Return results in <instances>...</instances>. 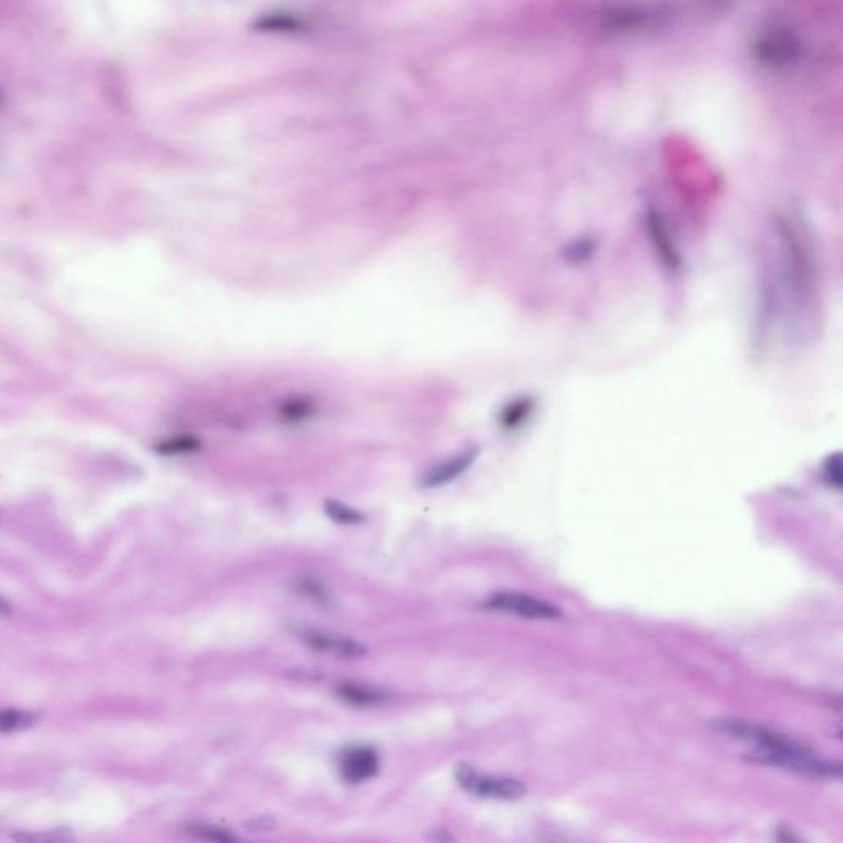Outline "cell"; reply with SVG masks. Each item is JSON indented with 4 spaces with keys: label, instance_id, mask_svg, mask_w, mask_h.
I'll list each match as a JSON object with an SVG mask.
<instances>
[{
    "label": "cell",
    "instance_id": "cell-11",
    "mask_svg": "<svg viewBox=\"0 0 843 843\" xmlns=\"http://www.w3.org/2000/svg\"><path fill=\"white\" fill-rule=\"evenodd\" d=\"M325 513L330 517L331 521L336 524H343V526H356L364 521V514L358 509L353 508L350 504L338 501V499H327L323 504Z\"/></svg>",
    "mask_w": 843,
    "mask_h": 843
},
{
    "label": "cell",
    "instance_id": "cell-3",
    "mask_svg": "<svg viewBox=\"0 0 843 843\" xmlns=\"http://www.w3.org/2000/svg\"><path fill=\"white\" fill-rule=\"evenodd\" d=\"M455 779L463 789L476 796L516 801L527 792L526 786L517 779L486 776L471 768L470 764H460Z\"/></svg>",
    "mask_w": 843,
    "mask_h": 843
},
{
    "label": "cell",
    "instance_id": "cell-1",
    "mask_svg": "<svg viewBox=\"0 0 843 843\" xmlns=\"http://www.w3.org/2000/svg\"><path fill=\"white\" fill-rule=\"evenodd\" d=\"M712 727L722 735L732 736L735 740L755 746V751H751V760L758 763L783 768L809 778L839 779L842 776L840 763L822 760L814 755L809 746L773 728L736 718H723L713 722Z\"/></svg>",
    "mask_w": 843,
    "mask_h": 843
},
{
    "label": "cell",
    "instance_id": "cell-17",
    "mask_svg": "<svg viewBox=\"0 0 843 843\" xmlns=\"http://www.w3.org/2000/svg\"><path fill=\"white\" fill-rule=\"evenodd\" d=\"M824 478L835 490L842 488V457H840V453H834L827 458L824 465Z\"/></svg>",
    "mask_w": 843,
    "mask_h": 843
},
{
    "label": "cell",
    "instance_id": "cell-16",
    "mask_svg": "<svg viewBox=\"0 0 843 843\" xmlns=\"http://www.w3.org/2000/svg\"><path fill=\"white\" fill-rule=\"evenodd\" d=\"M529 409H531L529 401H516L513 404H509L503 410V414H501V424L506 429H514V427L521 424L522 420H526V415H529Z\"/></svg>",
    "mask_w": 843,
    "mask_h": 843
},
{
    "label": "cell",
    "instance_id": "cell-18",
    "mask_svg": "<svg viewBox=\"0 0 843 843\" xmlns=\"http://www.w3.org/2000/svg\"><path fill=\"white\" fill-rule=\"evenodd\" d=\"M592 251L593 244L585 239V241H578V243L573 244L569 251H567V256H569V261L583 262L592 256Z\"/></svg>",
    "mask_w": 843,
    "mask_h": 843
},
{
    "label": "cell",
    "instance_id": "cell-9",
    "mask_svg": "<svg viewBox=\"0 0 843 843\" xmlns=\"http://www.w3.org/2000/svg\"><path fill=\"white\" fill-rule=\"evenodd\" d=\"M648 228L654 246H656L657 252H659V256H661L662 262H664V266L669 267L672 271L679 269L680 257L677 254L676 246L672 244L666 224H664L661 215L657 211H649Z\"/></svg>",
    "mask_w": 843,
    "mask_h": 843
},
{
    "label": "cell",
    "instance_id": "cell-6",
    "mask_svg": "<svg viewBox=\"0 0 843 843\" xmlns=\"http://www.w3.org/2000/svg\"><path fill=\"white\" fill-rule=\"evenodd\" d=\"M300 641L317 653L330 656L358 659L368 654V648L358 639L343 636V634L328 633L320 629L305 628L299 631Z\"/></svg>",
    "mask_w": 843,
    "mask_h": 843
},
{
    "label": "cell",
    "instance_id": "cell-13",
    "mask_svg": "<svg viewBox=\"0 0 843 843\" xmlns=\"http://www.w3.org/2000/svg\"><path fill=\"white\" fill-rule=\"evenodd\" d=\"M313 412V402L308 397L294 396L280 404V419L287 424H299Z\"/></svg>",
    "mask_w": 843,
    "mask_h": 843
},
{
    "label": "cell",
    "instance_id": "cell-7",
    "mask_svg": "<svg viewBox=\"0 0 843 843\" xmlns=\"http://www.w3.org/2000/svg\"><path fill=\"white\" fill-rule=\"evenodd\" d=\"M478 455H480V448H466L453 457L434 463L430 468H427L424 476H422V486L424 488H440V486L450 485L453 481L458 480L463 473L470 470Z\"/></svg>",
    "mask_w": 843,
    "mask_h": 843
},
{
    "label": "cell",
    "instance_id": "cell-15",
    "mask_svg": "<svg viewBox=\"0 0 843 843\" xmlns=\"http://www.w3.org/2000/svg\"><path fill=\"white\" fill-rule=\"evenodd\" d=\"M200 440L193 437H177L172 440H165L157 447V452L164 455H182V453H193L200 450Z\"/></svg>",
    "mask_w": 843,
    "mask_h": 843
},
{
    "label": "cell",
    "instance_id": "cell-8",
    "mask_svg": "<svg viewBox=\"0 0 843 843\" xmlns=\"http://www.w3.org/2000/svg\"><path fill=\"white\" fill-rule=\"evenodd\" d=\"M335 694L345 704L358 708H373L386 704L389 694L386 689L378 685L364 684V682H343L336 685Z\"/></svg>",
    "mask_w": 843,
    "mask_h": 843
},
{
    "label": "cell",
    "instance_id": "cell-14",
    "mask_svg": "<svg viewBox=\"0 0 843 843\" xmlns=\"http://www.w3.org/2000/svg\"><path fill=\"white\" fill-rule=\"evenodd\" d=\"M190 834L195 839L206 843H249L239 839L238 835H234L229 830L219 829L215 825L195 824L191 825Z\"/></svg>",
    "mask_w": 843,
    "mask_h": 843
},
{
    "label": "cell",
    "instance_id": "cell-2",
    "mask_svg": "<svg viewBox=\"0 0 843 843\" xmlns=\"http://www.w3.org/2000/svg\"><path fill=\"white\" fill-rule=\"evenodd\" d=\"M753 53L756 60L774 68V70H788L801 61L802 43L796 33L784 27L766 28L755 38Z\"/></svg>",
    "mask_w": 843,
    "mask_h": 843
},
{
    "label": "cell",
    "instance_id": "cell-4",
    "mask_svg": "<svg viewBox=\"0 0 843 843\" xmlns=\"http://www.w3.org/2000/svg\"><path fill=\"white\" fill-rule=\"evenodd\" d=\"M486 606L504 615L526 620H559L562 611L549 601L519 592H498L486 600Z\"/></svg>",
    "mask_w": 843,
    "mask_h": 843
},
{
    "label": "cell",
    "instance_id": "cell-19",
    "mask_svg": "<svg viewBox=\"0 0 843 843\" xmlns=\"http://www.w3.org/2000/svg\"><path fill=\"white\" fill-rule=\"evenodd\" d=\"M429 839L434 843H455L453 835L447 829L430 830Z\"/></svg>",
    "mask_w": 843,
    "mask_h": 843
},
{
    "label": "cell",
    "instance_id": "cell-12",
    "mask_svg": "<svg viewBox=\"0 0 843 843\" xmlns=\"http://www.w3.org/2000/svg\"><path fill=\"white\" fill-rule=\"evenodd\" d=\"M295 590L303 597L315 601L318 605L328 606L333 603V598H331L328 588L325 587V583L318 580L317 577H312V575H303V577L297 578Z\"/></svg>",
    "mask_w": 843,
    "mask_h": 843
},
{
    "label": "cell",
    "instance_id": "cell-20",
    "mask_svg": "<svg viewBox=\"0 0 843 843\" xmlns=\"http://www.w3.org/2000/svg\"><path fill=\"white\" fill-rule=\"evenodd\" d=\"M9 611V605L5 603L4 598H0V613H7Z\"/></svg>",
    "mask_w": 843,
    "mask_h": 843
},
{
    "label": "cell",
    "instance_id": "cell-10",
    "mask_svg": "<svg viewBox=\"0 0 843 843\" xmlns=\"http://www.w3.org/2000/svg\"><path fill=\"white\" fill-rule=\"evenodd\" d=\"M37 718L20 708H0V733H15L33 727Z\"/></svg>",
    "mask_w": 843,
    "mask_h": 843
},
{
    "label": "cell",
    "instance_id": "cell-5",
    "mask_svg": "<svg viewBox=\"0 0 843 843\" xmlns=\"http://www.w3.org/2000/svg\"><path fill=\"white\" fill-rule=\"evenodd\" d=\"M381 758L374 746L351 745L338 756L341 778L351 784L364 783L379 773Z\"/></svg>",
    "mask_w": 843,
    "mask_h": 843
}]
</instances>
